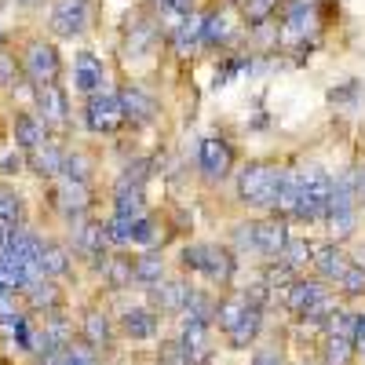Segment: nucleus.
I'll use <instances>...</instances> for the list:
<instances>
[{
    "mask_svg": "<svg viewBox=\"0 0 365 365\" xmlns=\"http://www.w3.org/2000/svg\"><path fill=\"white\" fill-rule=\"evenodd\" d=\"M91 172H96V161H91L81 146H66V154H63V179L91 182Z\"/></svg>",
    "mask_w": 365,
    "mask_h": 365,
    "instance_id": "c9c22d12",
    "label": "nucleus"
},
{
    "mask_svg": "<svg viewBox=\"0 0 365 365\" xmlns=\"http://www.w3.org/2000/svg\"><path fill=\"white\" fill-rule=\"evenodd\" d=\"M161 278H168V259L158 249H143L139 256H132V282L143 289H154Z\"/></svg>",
    "mask_w": 365,
    "mask_h": 365,
    "instance_id": "bb28decb",
    "label": "nucleus"
},
{
    "mask_svg": "<svg viewBox=\"0 0 365 365\" xmlns=\"http://www.w3.org/2000/svg\"><path fill=\"white\" fill-rule=\"evenodd\" d=\"M249 311V299H245V292H230V296H223V299H216V314H212V325H216L220 332H223V336H227V332L241 322V314H245Z\"/></svg>",
    "mask_w": 365,
    "mask_h": 365,
    "instance_id": "2f4dec72",
    "label": "nucleus"
},
{
    "mask_svg": "<svg viewBox=\"0 0 365 365\" xmlns=\"http://www.w3.org/2000/svg\"><path fill=\"white\" fill-rule=\"evenodd\" d=\"M48 128L44 120L34 113V110H15L11 113V143L15 150H22V154H29V150H37L41 143H48Z\"/></svg>",
    "mask_w": 365,
    "mask_h": 365,
    "instance_id": "5701e85b",
    "label": "nucleus"
},
{
    "mask_svg": "<svg viewBox=\"0 0 365 365\" xmlns=\"http://www.w3.org/2000/svg\"><path fill=\"white\" fill-rule=\"evenodd\" d=\"M311 259H314V241H311V237H289L285 249L278 252V259H274V263L296 278V274H307Z\"/></svg>",
    "mask_w": 365,
    "mask_h": 365,
    "instance_id": "c756f323",
    "label": "nucleus"
},
{
    "mask_svg": "<svg viewBox=\"0 0 365 365\" xmlns=\"http://www.w3.org/2000/svg\"><path fill=\"white\" fill-rule=\"evenodd\" d=\"M37 270L41 278H51V282H63L73 274V252L55 237H41V249H37Z\"/></svg>",
    "mask_w": 365,
    "mask_h": 365,
    "instance_id": "4be33fe9",
    "label": "nucleus"
},
{
    "mask_svg": "<svg viewBox=\"0 0 365 365\" xmlns=\"http://www.w3.org/2000/svg\"><path fill=\"white\" fill-rule=\"evenodd\" d=\"M113 216L120 220L146 216V190H113Z\"/></svg>",
    "mask_w": 365,
    "mask_h": 365,
    "instance_id": "e433bc0d",
    "label": "nucleus"
},
{
    "mask_svg": "<svg viewBox=\"0 0 365 365\" xmlns=\"http://www.w3.org/2000/svg\"><path fill=\"white\" fill-rule=\"evenodd\" d=\"M84 128L96 135H113L125 128V113H120V99L117 91H96L84 99Z\"/></svg>",
    "mask_w": 365,
    "mask_h": 365,
    "instance_id": "1a4fd4ad",
    "label": "nucleus"
},
{
    "mask_svg": "<svg viewBox=\"0 0 365 365\" xmlns=\"http://www.w3.org/2000/svg\"><path fill=\"white\" fill-rule=\"evenodd\" d=\"M351 175H354V205H358V216H361L365 212V165H354Z\"/></svg>",
    "mask_w": 365,
    "mask_h": 365,
    "instance_id": "a18cd8bd",
    "label": "nucleus"
},
{
    "mask_svg": "<svg viewBox=\"0 0 365 365\" xmlns=\"http://www.w3.org/2000/svg\"><path fill=\"white\" fill-rule=\"evenodd\" d=\"M249 237H252V252H256V256L278 259V252L285 249V241H289L292 234H289V223H285V220L263 216V220H249Z\"/></svg>",
    "mask_w": 365,
    "mask_h": 365,
    "instance_id": "f8f14e48",
    "label": "nucleus"
},
{
    "mask_svg": "<svg viewBox=\"0 0 365 365\" xmlns=\"http://www.w3.org/2000/svg\"><path fill=\"white\" fill-rule=\"evenodd\" d=\"M113 340H117L113 318L103 307H84V314H81V344L106 354V351H113Z\"/></svg>",
    "mask_w": 365,
    "mask_h": 365,
    "instance_id": "2eb2a0df",
    "label": "nucleus"
},
{
    "mask_svg": "<svg viewBox=\"0 0 365 365\" xmlns=\"http://www.w3.org/2000/svg\"><path fill=\"white\" fill-rule=\"evenodd\" d=\"M63 154H66V146L48 139V143H41L37 150H29V154H26V168L34 172L37 179L55 182L58 175H63Z\"/></svg>",
    "mask_w": 365,
    "mask_h": 365,
    "instance_id": "a878e982",
    "label": "nucleus"
},
{
    "mask_svg": "<svg viewBox=\"0 0 365 365\" xmlns=\"http://www.w3.org/2000/svg\"><path fill=\"white\" fill-rule=\"evenodd\" d=\"M179 270L182 274H201L208 285L227 289L234 282L237 256L227 245H216V241H190V245L179 249Z\"/></svg>",
    "mask_w": 365,
    "mask_h": 365,
    "instance_id": "f03ea898",
    "label": "nucleus"
},
{
    "mask_svg": "<svg viewBox=\"0 0 365 365\" xmlns=\"http://www.w3.org/2000/svg\"><path fill=\"white\" fill-rule=\"evenodd\" d=\"M106 63L96 51H77L73 55V88L77 96H96V91H106Z\"/></svg>",
    "mask_w": 365,
    "mask_h": 365,
    "instance_id": "a211bd4d",
    "label": "nucleus"
},
{
    "mask_svg": "<svg viewBox=\"0 0 365 365\" xmlns=\"http://www.w3.org/2000/svg\"><path fill=\"white\" fill-rule=\"evenodd\" d=\"M103 282L110 292H125L132 289V256H106V263L99 267Z\"/></svg>",
    "mask_w": 365,
    "mask_h": 365,
    "instance_id": "473e14b6",
    "label": "nucleus"
},
{
    "mask_svg": "<svg viewBox=\"0 0 365 365\" xmlns=\"http://www.w3.org/2000/svg\"><path fill=\"white\" fill-rule=\"evenodd\" d=\"M358 91H361V84H358V81H347V88H332V91H329V103H332V106H347V103L358 99Z\"/></svg>",
    "mask_w": 365,
    "mask_h": 365,
    "instance_id": "37998d69",
    "label": "nucleus"
},
{
    "mask_svg": "<svg viewBox=\"0 0 365 365\" xmlns=\"http://www.w3.org/2000/svg\"><path fill=\"white\" fill-rule=\"evenodd\" d=\"M22 168H26V154H22V150H8V154L0 158V179H11Z\"/></svg>",
    "mask_w": 365,
    "mask_h": 365,
    "instance_id": "a19ab883",
    "label": "nucleus"
},
{
    "mask_svg": "<svg viewBox=\"0 0 365 365\" xmlns=\"http://www.w3.org/2000/svg\"><path fill=\"white\" fill-rule=\"evenodd\" d=\"M325 292H332V289H329L325 282H318L314 274H311V278H307V274H296V278L282 289V303H285V311H289L292 318H303Z\"/></svg>",
    "mask_w": 365,
    "mask_h": 365,
    "instance_id": "ddd939ff",
    "label": "nucleus"
},
{
    "mask_svg": "<svg viewBox=\"0 0 365 365\" xmlns=\"http://www.w3.org/2000/svg\"><path fill=\"white\" fill-rule=\"evenodd\" d=\"M259 332H263V307L249 303V311L241 314V322L227 332V344H230V351H249V347H256Z\"/></svg>",
    "mask_w": 365,
    "mask_h": 365,
    "instance_id": "c85d7f7f",
    "label": "nucleus"
},
{
    "mask_svg": "<svg viewBox=\"0 0 365 365\" xmlns=\"http://www.w3.org/2000/svg\"><path fill=\"white\" fill-rule=\"evenodd\" d=\"M296 205H299V165H292V168H282V179H278V194H274V205H270V212L278 220H292V212H296Z\"/></svg>",
    "mask_w": 365,
    "mask_h": 365,
    "instance_id": "cd10ccee",
    "label": "nucleus"
},
{
    "mask_svg": "<svg viewBox=\"0 0 365 365\" xmlns=\"http://www.w3.org/2000/svg\"><path fill=\"white\" fill-rule=\"evenodd\" d=\"M96 26V0H51L48 29L58 41H77Z\"/></svg>",
    "mask_w": 365,
    "mask_h": 365,
    "instance_id": "423d86ee",
    "label": "nucleus"
},
{
    "mask_svg": "<svg viewBox=\"0 0 365 365\" xmlns=\"http://www.w3.org/2000/svg\"><path fill=\"white\" fill-rule=\"evenodd\" d=\"M354 259L347 256V249L344 245H336V241H322V245H314V259H311V270H314V278L318 282H325V285H336L344 274H347V267H351Z\"/></svg>",
    "mask_w": 365,
    "mask_h": 365,
    "instance_id": "f3484780",
    "label": "nucleus"
},
{
    "mask_svg": "<svg viewBox=\"0 0 365 365\" xmlns=\"http://www.w3.org/2000/svg\"><path fill=\"white\" fill-rule=\"evenodd\" d=\"M336 296H344V299H361L365 296V263H351L347 267V274L336 282Z\"/></svg>",
    "mask_w": 365,
    "mask_h": 365,
    "instance_id": "ea45409f",
    "label": "nucleus"
},
{
    "mask_svg": "<svg viewBox=\"0 0 365 365\" xmlns=\"http://www.w3.org/2000/svg\"><path fill=\"white\" fill-rule=\"evenodd\" d=\"M0 223L8 227H26V201L8 179H0Z\"/></svg>",
    "mask_w": 365,
    "mask_h": 365,
    "instance_id": "72a5a7b5",
    "label": "nucleus"
},
{
    "mask_svg": "<svg viewBox=\"0 0 365 365\" xmlns=\"http://www.w3.org/2000/svg\"><path fill=\"white\" fill-rule=\"evenodd\" d=\"M354 354H358V358H365V340H358V344H354Z\"/></svg>",
    "mask_w": 365,
    "mask_h": 365,
    "instance_id": "09e8293b",
    "label": "nucleus"
},
{
    "mask_svg": "<svg viewBox=\"0 0 365 365\" xmlns=\"http://www.w3.org/2000/svg\"><path fill=\"white\" fill-rule=\"evenodd\" d=\"M230 4L237 8V19L245 22L249 29H259V26H267L274 15L282 11L285 0H230Z\"/></svg>",
    "mask_w": 365,
    "mask_h": 365,
    "instance_id": "7c9ffc66",
    "label": "nucleus"
},
{
    "mask_svg": "<svg viewBox=\"0 0 365 365\" xmlns=\"http://www.w3.org/2000/svg\"><path fill=\"white\" fill-rule=\"evenodd\" d=\"M34 113L44 120L48 135H66L70 125H73V113H70V96L63 84H44V88H34Z\"/></svg>",
    "mask_w": 365,
    "mask_h": 365,
    "instance_id": "0eeeda50",
    "label": "nucleus"
},
{
    "mask_svg": "<svg viewBox=\"0 0 365 365\" xmlns=\"http://www.w3.org/2000/svg\"><path fill=\"white\" fill-rule=\"evenodd\" d=\"M237 22L230 15V8H216V11H205V26H201V48L212 51H223L237 41Z\"/></svg>",
    "mask_w": 365,
    "mask_h": 365,
    "instance_id": "412c9836",
    "label": "nucleus"
},
{
    "mask_svg": "<svg viewBox=\"0 0 365 365\" xmlns=\"http://www.w3.org/2000/svg\"><path fill=\"white\" fill-rule=\"evenodd\" d=\"M158 365H190V361H187V354H182V347L175 340H168V344L158 347Z\"/></svg>",
    "mask_w": 365,
    "mask_h": 365,
    "instance_id": "79ce46f5",
    "label": "nucleus"
},
{
    "mask_svg": "<svg viewBox=\"0 0 365 365\" xmlns=\"http://www.w3.org/2000/svg\"><path fill=\"white\" fill-rule=\"evenodd\" d=\"M128 55H135V58H143V55H150L154 51V44L161 41V26L158 22H135V26H128Z\"/></svg>",
    "mask_w": 365,
    "mask_h": 365,
    "instance_id": "f704fd0d",
    "label": "nucleus"
},
{
    "mask_svg": "<svg viewBox=\"0 0 365 365\" xmlns=\"http://www.w3.org/2000/svg\"><path fill=\"white\" fill-rule=\"evenodd\" d=\"M19 296H22V303H26V311H29V314H51V311H63V289H58V282H51V278L29 282Z\"/></svg>",
    "mask_w": 365,
    "mask_h": 365,
    "instance_id": "b1692460",
    "label": "nucleus"
},
{
    "mask_svg": "<svg viewBox=\"0 0 365 365\" xmlns=\"http://www.w3.org/2000/svg\"><path fill=\"white\" fill-rule=\"evenodd\" d=\"M110 249V241H106V227H103V220H91V216H84V220H73L70 223V252L73 256H81V259H88L91 267H103L106 263V252Z\"/></svg>",
    "mask_w": 365,
    "mask_h": 365,
    "instance_id": "6e6552de",
    "label": "nucleus"
},
{
    "mask_svg": "<svg viewBox=\"0 0 365 365\" xmlns=\"http://www.w3.org/2000/svg\"><path fill=\"white\" fill-rule=\"evenodd\" d=\"M249 365H285V358H282V347H256Z\"/></svg>",
    "mask_w": 365,
    "mask_h": 365,
    "instance_id": "c03bdc74",
    "label": "nucleus"
},
{
    "mask_svg": "<svg viewBox=\"0 0 365 365\" xmlns=\"http://www.w3.org/2000/svg\"><path fill=\"white\" fill-rule=\"evenodd\" d=\"M201 26H205V11L190 8V11H182L172 26H168V44L179 58H187L190 51L201 48Z\"/></svg>",
    "mask_w": 365,
    "mask_h": 365,
    "instance_id": "aec40b11",
    "label": "nucleus"
},
{
    "mask_svg": "<svg viewBox=\"0 0 365 365\" xmlns=\"http://www.w3.org/2000/svg\"><path fill=\"white\" fill-rule=\"evenodd\" d=\"M354 340H344V336H325V347H322V361L325 365H354Z\"/></svg>",
    "mask_w": 365,
    "mask_h": 365,
    "instance_id": "58836bf2",
    "label": "nucleus"
},
{
    "mask_svg": "<svg viewBox=\"0 0 365 365\" xmlns=\"http://www.w3.org/2000/svg\"><path fill=\"white\" fill-rule=\"evenodd\" d=\"M161 241V230H158V220L150 216H139V220H132V237H128V245H135V249H154Z\"/></svg>",
    "mask_w": 365,
    "mask_h": 365,
    "instance_id": "4c0bfd02",
    "label": "nucleus"
},
{
    "mask_svg": "<svg viewBox=\"0 0 365 365\" xmlns=\"http://www.w3.org/2000/svg\"><path fill=\"white\" fill-rule=\"evenodd\" d=\"M325 29V0H285L278 15V44L285 51H311Z\"/></svg>",
    "mask_w": 365,
    "mask_h": 365,
    "instance_id": "f257e3e1",
    "label": "nucleus"
},
{
    "mask_svg": "<svg viewBox=\"0 0 365 365\" xmlns=\"http://www.w3.org/2000/svg\"><path fill=\"white\" fill-rule=\"evenodd\" d=\"M175 344L182 347V354H187V361H190V365H205V361L212 358V325L182 314L179 340H175Z\"/></svg>",
    "mask_w": 365,
    "mask_h": 365,
    "instance_id": "dca6fc26",
    "label": "nucleus"
},
{
    "mask_svg": "<svg viewBox=\"0 0 365 365\" xmlns=\"http://www.w3.org/2000/svg\"><path fill=\"white\" fill-rule=\"evenodd\" d=\"M117 99H120V113H125V125L132 128H146V125H154L158 120V96L150 88L143 84H125L117 91Z\"/></svg>",
    "mask_w": 365,
    "mask_h": 365,
    "instance_id": "9b49d317",
    "label": "nucleus"
},
{
    "mask_svg": "<svg viewBox=\"0 0 365 365\" xmlns=\"http://www.w3.org/2000/svg\"><path fill=\"white\" fill-rule=\"evenodd\" d=\"M51 201H55V208L63 212L70 223L73 220H84L88 212H91V187H88V182H73V179L58 175L55 187H51Z\"/></svg>",
    "mask_w": 365,
    "mask_h": 365,
    "instance_id": "4468645a",
    "label": "nucleus"
},
{
    "mask_svg": "<svg viewBox=\"0 0 365 365\" xmlns=\"http://www.w3.org/2000/svg\"><path fill=\"white\" fill-rule=\"evenodd\" d=\"M19 70H22V77L29 81V88L58 84V81H63V55H58L55 41L34 37V41H26V44H22Z\"/></svg>",
    "mask_w": 365,
    "mask_h": 365,
    "instance_id": "39448f33",
    "label": "nucleus"
},
{
    "mask_svg": "<svg viewBox=\"0 0 365 365\" xmlns=\"http://www.w3.org/2000/svg\"><path fill=\"white\" fill-rule=\"evenodd\" d=\"M234 161H237V154L227 135H205L197 143V168L208 182H223L234 172Z\"/></svg>",
    "mask_w": 365,
    "mask_h": 365,
    "instance_id": "9d476101",
    "label": "nucleus"
},
{
    "mask_svg": "<svg viewBox=\"0 0 365 365\" xmlns=\"http://www.w3.org/2000/svg\"><path fill=\"white\" fill-rule=\"evenodd\" d=\"M117 329H120V336H128V340H158L161 314L150 311V307H128L117 318Z\"/></svg>",
    "mask_w": 365,
    "mask_h": 365,
    "instance_id": "393cba45",
    "label": "nucleus"
},
{
    "mask_svg": "<svg viewBox=\"0 0 365 365\" xmlns=\"http://www.w3.org/2000/svg\"><path fill=\"white\" fill-rule=\"evenodd\" d=\"M278 179H282V165L274 161H249L237 172V201L249 212H270L274 194H278Z\"/></svg>",
    "mask_w": 365,
    "mask_h": 365,
    "instance_id": "7ed1b4c3",
    "label": "nucleus"
},
{
    "mask_svg": "<svg viewBox=\"0 0 365 365\" xmlns=\"http://www.w3.org/2000/svg\"><path fill=\"white\" fill-rule=\"evenodd\" d=\"M4 48H8V29L0 26V51H4Z\"/></svg>",
    "mask_w": 365,
    "mask_h": 365,
    "instance_id": "de8ad7c7",
    "label": "nucleus"
},
{
    "mask_svg": "<svg viewBox=\"0 0 365 365\" xmlns=\"http://www.w3.org/2000/svg\"><path fill=\"white\" fill-rule=\"evenodd\" d=\"M15 4H26V8H34V4H44V0H15Z\"/></svg>",
    "mask_w": 365,
    "mask_h": 365,
    "instance_id": "8fccbe9b",
    "label": "nucleus"
},
{
    "mask_svg": "<svg viewBox=\"0 0 365 365\" xmlns=\"http://www.w3.org/2000/svg\"><path fill=\"white\" fill-rule=\"evenodd\" d=\"M332 197V172L322 165H299V205L292 212V220L299 223H325Z\"/></svg>",
    "mask_w": 365,
    "mask_h": 365,
    "instance_id": "20e7f679",
    "label": "nucleus"
},
{
    "mask_svg": "<svg viewBox=\"0 0 365 365\" xmlns=\"http://www.w3.org/2000/svg\"><path fill=\"white\" fill-rule=\"evenodd\" d=\"M358 340H365V311L354 314V344H358Z\"/></svg>",
    "mask_w": 365,
    "mask_h": 365,
    "instance_id": "49530a36",
    "label": "nucleus"
},
{
    "mask_svg": "<svg viewBox=\"0 0 365 365\" xmlns=\"http://www.w3.org/2000/svg\"><path fill=\"white\" fill-rule=\"evenodd\" d=\"M190 282L182 278H161L154 289H146L150 292V311H158V314H182V307H187V299H190Z\"/></svg>",
    "mask_w": 365,
    "mask_h": 365,
    "instance_id": "6ab92c4d",
    "label": "nucleus"
}]
</instances>
